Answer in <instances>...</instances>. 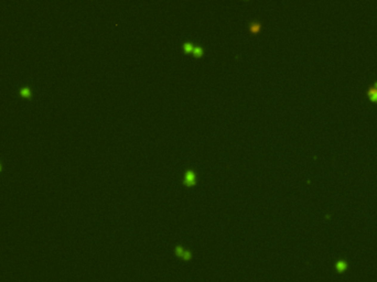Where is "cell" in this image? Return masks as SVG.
I'll list each match as a JSON object with an SVG mask.
<instances>
[{
	"mask_svg": "<svg viewBox=\"0 0 377 282\" xmlns=\"http://www.w3.org/2000/svg\"><path fill=\"white\" fill-rule=\"evenodd\" d=\"M367 96H368V98H370V101L376 103L377 101V89L376 88H374L373 86L368 87V89H367Z\"/></svg>",
	"mask_w": 377,
	"mask_h": 282,
	"instance_id": "7a4b0ae2",
	"label": "cell"
},
{
	"mask_svg": "<svg viewBox=\"0 0 377 282\" xmlns=\"http://www.w3.org/2000/svg\"><path fill=\"white\" fill-rule=\"evenodd\" d=\"M193 49H194V47H193V44L191 42H185L183 44V51L185 53H192Z\"/></svg>",
	"mask_w": 377,
	"mask_h": 282,
	"instance_id": "5b68a950",
	"label": "cell"
},
{
	"mask_svg": "<svg viewBox=\"0 0 377 282\" xmlns=\"http://www.w3.org/2000/svg\"><path fill=\"white\" fill-rule=\"evenodd\" d=\"M192 53H193V55H194L195 58H200V56H202V55H203L204 51H203V49H202L201 47H194Z\"/></svg>",
	"mask_w": 377,
	"mask_h": 282,
	"instance_id": "8992f818",
	"label": "cell"
},
{
	"mask_svg": "<svg viewBox=\"0 0 377 282\" xmlns=\"http://www.w3.org/2000/svg\"><path fill=\"white\" fill-rule=\"evenodd\" d=\"M19 93H20V95H21L22 97H27V98H30V97H31V95H32V93H31V89H30L28 86L20 88Z\"/></svg>",
	"mask_w": 377,
	"mask_h": 282,
	"instance_id": "277c9868",
	"label": "cell"
},
{
	"mask_svg": "<svg viewBox=\"0 0 377 282\" xmlns=\"http://www.w3.org/2000/svg\"><path fill=\"white\" fill-rule=\"evenodd\" d=\"M0 171H1V163H0Z\"/></svg>",
	"mask_w": 377,
	"mask_h": 282,
	"instance_id": "ba28073f",
	"label": "cell"
},
{
	"mask_svg": "<svg viewBox=\"0 0 377 282\" xmlns=\"http://www.w3.org/2000/svg\"><path fill=\"white\" fill-rule=\"evenodd\" d=\"M373 87H374V88H376V89H377V80H376V82H375V83H374Z\"/></svg>",
	"mask_w": 377,
	"mask_h": 282,
	"instance_id": "52a82bcc",
	"label": "cell"
},
{
	"mask_svg": "<svg viewBox=\"0 0 377 282\" xmlns=\"http://www.w3.org/2000/svg\"><path fill=\"white\" fill-rule=\"evenodd\" d=\"M183 183L188 186H193L196 183V174L193 172L192 170H188L184 174V179H183Z\"/></svg>",
	"mask_w": 377,
	"mask_h": 282,
	"instance_id": "6da1fadb",
	"label": "cell"
},
{
	"mask_svg": "<svg viewBox=\"0 0 377 282\" xmlns=\"http://www.w3.org/2000/svg\"><path fill=\"white\" fill-rule=\"evenodd\" d=\"M261 29V23L260 22H257V21H254L251 22L249 24V31L251 33H257L259 32Z\"/></svg>",
	"mask_w": 377,
	"mask_h": 282,
	"instance_id": "3957f363",
	"label": "cell"
}]
</instances>
